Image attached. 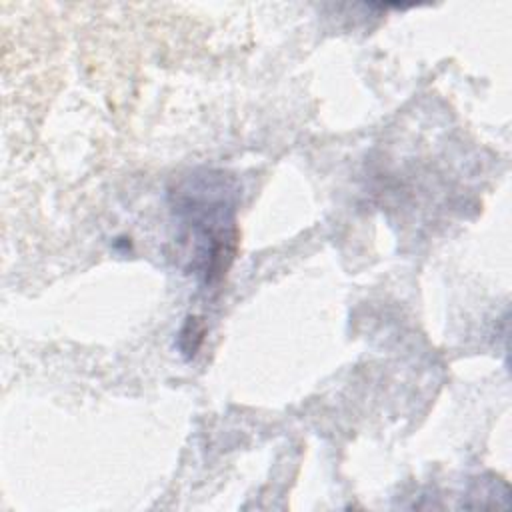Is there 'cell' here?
<instances>
[{
    "label": "cell",
    "instance_id": "6da1fadb",
    "mask_svg": "<svg viewBox=\"0 0 512 512\" xmlns=\"http://www.w3.org/2000/svg\"><path fill=\"white\" fill-rule=\"evenodd\" d=\"M170 200L186 270L204 284H216L238 248L234 182L218 170L192 172L178 180Z\"/></svg>",
    "mask_w": 512,
    "mask_h": 512
}]
</instances>
